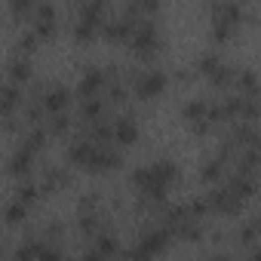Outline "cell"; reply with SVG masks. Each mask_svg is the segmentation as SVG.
<instances>
[{"label":"cell","mask_w":261,"mask_h":261,"mask_svg":"<svg viewBox=\"0 0 261 261\" xmlns=\"http://www.w3.org/2000/svg\"><path fill=\"white\" fill-rule=\"evenodd\" d=\"M206 261H230V258H227V255H221V252H215V255H212V258H206Z\"/></svg>","instance_id":"obj_38"},{"label":"cell","mask_w":261,"mask_h":261,"mask_svg":"<svg viewBox=\"0 0 261 261\" xmlns=\"http://www.w3.org/2000/svg\"><path fill=\"white\" fill-rule=\"evenodd\" d=\"M230 34H233L230 25H224V22H212V40H215V43H224Z\"/></svg>","instance_id":"obj_27"},{"label":"cell","mask_w":261,"mask_h":261,"mask_svg":"<svg viewBox=\"0 0 261 261\" xmlns=\"http://www.w3.org/2000/svg\"><path fill=\"white\" fill-rule=\"evenodd\" d=\"M126 258H129V261H154V258H151V255L139 246V243H133V246L126 249Z\"/></svg>","instance_id":"obj_30"},{"label":"cell","mask_w":261,"mask_h":261,"mask_svg":"<svg viewBox=\"0 0 261 261\" xmlns=\"http://www.w3.org/2000/svg\"><path fill=\"white\" fill-rule=\"evenodd\" d=\"M43 142H46V133H43L40 126H34L31 133H28V139L22 142V148H25V151H31V154H37V151L43 148Z\"/></svg>","instance_id":"obj_25"},{"label":"cell","mask_w":261,"mask_h":261,"mask_svg":"<svg viewBox=\"0 0 261 261\" xmlns=\"http://www.w3.org/2000/svg\"><path fill=\"white\" fill-rule=\"evenodd\" d=\"M31 74H34V65H31V59H28V56L16 53V56L7 62V77H10V83H13V86H19V83L31 80Z\"/></svg>","instance_id":"obj_11"},{"label":"cell","mask_w":261,"mask_h":261,"mask_svg":"<svg viewBox=\"0 0 261 261\" xmlns=\"http://www.w3.org/2000/svg\"><path fill=\"white\" fill-rule=\"evenodd\" d=\"M31 31L37 34V40L40 37H49L53 31H56V7L53 4H40V7H34L31 10Z\"/></svg>","instance_id":"obj_7"},{"label":"cell","mask_w":261,"mask_h":261,"mask_svg":"<svg viewBox=\"0 0 261 261\" xmlns=\"http://www.w3.org/2000/svg\"><path fill=\"white\" fill-rule=\"evenodd\" d=\"M80 230L95 233V230H98V215H95V212H83V215H80Z\"/></svg>","instance_id":"obj_28"},{"label":"cell","mask_w":261,"mask_h":261,"mask_svg":"<svg viewBox=\"0 0 261 261\" xmlns=\"http://www.w3.org/2000/svg\"><path fill=\"white\" fill-rule=\"evenodd\" d=\"M34 46H37V34H34V31L19 34V49H22V56H25V53H31Z\"/></svg>","instance_id":"obj_29"},{"label":"cell","mask_w":261,"mask_h":261,"mask_svg":"<svg viewBox=\"0 0 261 261\" xmlns=\"http://www.w3.org/2000/svg\"><path fill=\"white\" fill-rule=\"evenodd\" d=\"M37 197H40V185H34V181H22L19 191H16V200H19L22 206H31Z\"/></svg>","instance_id":"obj_22"},{"label":"cell","mask_w":261,"mask_h":261,"mask_svg":"<svg viewBox=\"0 0 261 261\" xmlns=\"http://www.w3.org/2000/svg\"><path fill=\"white\" fill-rule=\"evenodd\" d=\"M40 249H43V243H37V240H25V243H22V246L16 249L13 261H37Z\"/></svg>","instance_id":"obj_20"},{"label":"cell","mask_w":261,"mask_h":261,"mask_svg":"<svg viewBox=\"0 0 261 261\" xmlns=\"http://www.w3.org/2000/svg\"><path fill=\"white\" fill-rule=\"evenodd\" d=\"M133 89H136L139 98H154V95H160L166 89V74L157 71V68L154 71H142V74L133 77Z\"/></svg>","instance_id":"obj_4"},{"label":"cell","mask_w":261,"mask_h":261,"mask_svg":"<svg viewBox=\"0 0 261 261\" xmlns=\"http://www.w3.org/2000/svg\"><path fill=\"white\" fill-rule=\"evenodd\" d=\"M25 215H28V206H22L19 200H13V203L4 209V218H7V224H22V221H25Z\"/></svg>","instance_id":"obj_24"},{"label":"cell","mask_w":261,"mask_h":261,"mask_svg":"<svg viewBox=\"0 0 261 261\" xmlns=\"http://www.w3.org/2000/svg\"><path fill=\"white\" fill-rule=\"evenodd\" d=\"M111 129H114V136H111V142H117V145H133L136 139H139V123L129 117V114H123V117H117V120H111Z\"/></svg>","instance_id":"obj_10"},{"label":"cell","mask_w":261,"mask_h":261,"mask_svg":"<svg viewBox=\"0 0 261 261\" xmlns=\"http://www.w3.org/2000/svg\"><path fill=\"white\" fill-rule=\"evenodd\" d=\"M181 117H185L191 126H209V101H206V98H191V101L181 108Z\"/></svg>","instance_id":"obj_13"},{"label":"cell","mask_w":261,"mask_h":261,"mask_svg":"<svg viewBox=\"0 0 261 261\" xmlns=\"http://www.w3.org/2000/svg\"><path fill=\"white\" fill-rule=\"evenodd\" d=\"M101 16H105L101 0H86V4H80V16L74 22V37L77 40H92L95 31L101 28Z\"/></svg>","instance_id":"obj_2"},{"label":"cell","mask_w":261,"mask_h":261,"mask_svg":"<svg viewBox=\"0 0 261 261\" xmlns=\"http://www.w3.org/2000/svg\"><path fill=\"white\" fill-rule=\"evenodd\" d=\"M31 10H34V4H28V0H13V4H10L13 16H31Z\"/></svg>","instance_id":"obj_32"},{"label":"cell","mask_w":261,"mask_h":261,"mask_svg":"<svg viewBox=\"0 0 261 261\" xmlns=\"http://www.w3.org/2000/svg\"><path fill=\"white\" fill-rule=\"evenodd\" d=\"M160 43V34H157V25L151 19H139L133 34H129V46H133L136 56H151Z\"/></svg>","instance_id":"obj_3"},{"label":"cell","mask_w":261,"mask_h":261,"mask_svg":"<svg viewBox=\"0 0 261 261\" xmlns=\"http://www.w3.org/2000/svg\"><path fill=\"white\" fill-rule=\"evenodd\" d=\"M80 261H105V258H101L95 249H89V252H83V258H80Z\"/></svg>","instance_id":"obj_37"},{"label":"cell","mask_w":261,"mask_h":261,"mask_svg":"<svg viewBox=\"0 0 261 261\" xmlns=\"http://www.w3.org/2000/svg\"><path fill=\"white\" fill-rule=\"evenodd\" d=\"M62 185H68V172H65V169H59V166H49V169L43 172L40 194H43V191H56V188H62Z\"/></svg>","instance_id":"obj_17"},{"label":"cell","mask_w":261,"mask_h":261,"mask_svg":"<svg viewBox=\"0 0 261 261\" xmlns=\"http://www.w3.org/2000/svg\"><path fill=\"white\" fill-rule=\"evenodd\" d=\"M203 200H206L209 212H218V215H233V212H240V206H243V203L227 191V185H224V188H212Z\"/></svg>","instance_id":"obj_6"},{"label":"cell","mask_w":261,"mask_h":261,"mask_svg":"<svg viewBox=\"0 0 261 261\" xmlns=\"http://www.w3.org/2000/svg\"><path fill=\"white\" fill-rule=\"evenodd\" d=\"M101 111H105V101H101L98 95H92V98H83V105H80V117H83V120H89V123L101 120Z\"/></svg>","instance_id":"obj_19"},{"label":"cell","mask_w":261,"mask_h":261,"mask_svg":"<svg viewBox=\"0 0 261 261\" xmlns=\"http://www.w3.org/2000/svg\"><path fill=\"white\" fill-rule=\"evenodd\" d=\"M114 166H120V151H114L111 145H98L92 160L86 163L89 172H105V169H114Z\"/></svg>","instance_id":"obj_12"},{"label":"cell","mask_w":261,"mask_h":261,"mask_svg":"<svg viewBox=\"0 0 261 261\" xmlns=\"http://www.w3.org/2000/svg\"><path fill=\"white\" fill-rule=\"evenodd\" d=\"M108 83V74H105V68H98V65H89L86 71H83V77H80V83H77V92H80V98H92V95H98V89Z\"/></svg>","instance_id":"obj_8"},{"label":"cell","mask_w":261,"mask_h":261,"mask_svg":"<svg viewBox=\"0 0 261 261\" xmlns=\"http://www.w3.org/2000/svg\"><path fill=\"white\" fill-rule=\"evenodd\" d=\"M169 240H172V230L160 224V227H151L148 233H142V240H136V243H139L151 258H154V255H160V252L169 246Z\"/></svg>","instance_id":"obj_9"},{"label":"cell","mask_w":261,"mask_h":261,"mask_svg":"<svg viewBox=\"0 0 261 261\" xmlns=\"http://www.w3.org/2000/svg\"><path fill=\"white\" fill-rule=\"evenodd\" d=\"M31 166H34V154L25 151V148H16V151L10 154V160H7V172H10V175H28Z\"/></svg>","instance_id":"obj_14"},{"label":"cell","mask_w":261,"mask_h":261,"mask_svg":"<svg viewBox=\"0 0 261 261\" xmlns=\"http://www.w3.org/2000/svg\"><path fill=\"white\" fill-rule=\"evenodd\" d=\"M19 101H22L19 86H13V83H4V80H0V114L10 117V114L19 108Z\"/></svg>","instance_id":"obj_15"},{"label":"cell","mask_w":261,"mask_h":261,"mask_svg":"<svg viewBox=\"0 0 261 261\" xmlns=\"http://www.w3.org/2000/svg\"><path fill=\"white\" fill-rule=\"evenodd\" d=\"M37 261H65V258H62V252H59L56 246H46V243H43V249H40Z\"/></svg>","instance_id":"obj_31"},{"label":"cell","mask_w":261,"mask_h":261,"mask_svg":"<svg viewBox=\"0 0 261 261\" xmlns=\"http://www.w3.org/2000/svg\"><path fill=\"white\" fill-rule=\"evenodd\" d=\"M37 101H40V108H43V114H62L65 108H68V101H71V92H68V86H62V83H53V86H43L40 89V95H37Z\"/></svg>","instance_id":"obj_5"},{"label":"cell","mask_w":261,"mask_h":261,"mask_svg":"<svg viewBox=\"0 0 261 261\" xmlns=\"http://www.w3.org/2000/svg\"><path fill=\"white\" fill-rule=\"evenodd\" d=\"M108 83H111V92H108V95H111V98H114V101H123V98H126V92H129V89H126V86H123V83H120V80H117V77H114V80H108Z\"/></svg>","instance_id":"obj_33"},{"label":"cell","mask_w":261,"mask_h":261,"mask_svg":"<svg viewBox=\"0 0 261 261\" xmlns=\"http://www.w3.org/2000/svg\"><path fill=\"white\" fill-rule=\"evenodd\" d=\"M178 178V166L172 160H154L151 166H139L133 169V185L151 200V203H163L169 194V185Z\"/></svg>","instance_id":"obj_1"},{"label":"cell","mask_w":261,"mask_h":261,"mask_svg":"<svg viewBox=\"0 0 261 261\" xmlns=\"http://www.w3.org/2000/svg\"><path fill=\"white\" fill-rule=\"evenodd\" d=\"M240 243L249 249H258V218H252L243 230H240Z\"/></svg>","instance_id":"obj_26"},{"label":"cell","mask_w":261,"mask_h":261,"mask_svg":"<svg viewBox=\"0 0 261 261\" xmlns=\"http://www.w3.org/2000/svg\"><path fill=\"white\" fill-rule=\"evenodd\" d=\"M233 77H237V71L230 68V65H221L215 74H209V80H212V86H218V89H224V86H230L233 83Z\"/></svg>","instance_id":"obj_23"},{"label":"cell","mask_w":261,"mask_h":261,"mask_svg":"<svg viewBox=\"0 0 261 261\" xmlns=\"http://www.w3.org/2000/svg\"><path fill=\"white\" fill-rule=\"evenodd\" d=\"M95 206H98V194H83V200H80V215H83V212H95Z\"/></svg>","instance_id":"obj_34"},{"label":"cell","mask_w":261,"mask_h":261,"mask_svg":"<svg viewBox=\"0 0 261 261\" xmlns=\"http://www.w3.org/2000/svg\"><path fill=\"white\" fill-rule=\"evenodd\" d=\"M105 261L108 258H114V255H120V240H117V233H111V230H105V233H98V240H95V246H92Z\"/></svg>","instance_id":"obj_16"},{"label":"cell","mask_w":261,"mask_h":261,"mask_svg":"<svg viewBox=\"0 0 261 261\" xmlns=\"http://www.w3.org/2000/svg\"><path fill=\"white\" fill-rule=\"evenodd\" d=\"M224 166H227V160H221V157L215 154L212 160H206V163L200 166V178H203V181H218L221 172H224Z\"/></svg>","instance_id":"obj_18"},{"label":"cell","mask_w":261,"mask_h":261,"mask_svg":"<svg viewBox=\"0 0 261 261\" xmlns=\"http://www.w3.org/2000/svg\"><path fill=\"white\" fill-rule=\"evenodd\" d=\"M68 123H71V120H68V114H56V117H53V133H65Z\"/></svg>","instance_id":"obj_35"},{"label":"cell","mask_w":261,"mask_h":261,"mask_svg":"<svg viewBox=\"0 0 261 261\" xmlns=\"http://www.w3.org/2000/svg\"><path fill=\"white\" fill-rule=\"evenodd\" d=\"M221 65H224V62H221V56H218V53H212V49H206V53L200 56V62H197L200 74H206V77H209V74H215Z\"/></svg>","instance_id":"obj_21"},{"label":"cell","mask_w":261,"mask_h":261,"mask_svg":"<svg viewBox=\"0 0 261 261\" xmlns=\"http://www.w3.org/2000/svg\"><path fill=\"white\" fill-rule=\"evenodd\" d=\"M246 261H258V249H249V255H246Z\"/></svg>","instance_id":"obj_39"},{"label":"cell","mask_w":261,"mask_h":261,"mask_svg":"<svg viewBox=\"0 0 261 261\" xmlns=\"http://www.w3.org/2000/svg\"><path fill=\"white\" fill-rule=\"evenodd\" d=\"M40 117H43V108H40V101H34V105L28 108V120H31V123H37Z\"/></svg>","instance_id":"obj_36"}]
</instances>
